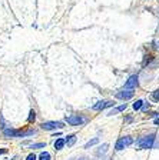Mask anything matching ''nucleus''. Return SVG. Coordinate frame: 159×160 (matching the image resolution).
Wrapping results in <instances>:
<instances>
[{"instance_id":"12","label":"nucleus","mask_w":159,"mask_h":160,"mask_svg":"<svg viewBox=\"0 0 159 160\" xmlns=\"http://www.w3.org/2000/svg\"><path fill=\"white\" fill-rule=\"evenodd\" d=\"M98 142H99V139H98V137H95V139H92V140H90V142H87V143L85 144V149H89V147L95 146V144H96Z\"/></svg>"},{"instance_id":"15","label":"nucleus","mask_w":159,"mask_h":160,"mask_svg":"<svg viewBox=\"0 0 159 160\" xmlns=\"http://www.w3.org/2000/svg\"><path fill=\"white\" fill-rule=\"evenodd\" d=\"M142 104H143L142 100H136L135 103H133V109H135V110H139L140 107H142Z\"/></svg>"},{"instance_id":"2","label":"nucleus","mask_w":159,"mask_h":160,"mask_svg":"<svg viewBox=\"0 0 159 160\" xmlns=\"http://www.w3.org/2000/svg\"><path fill=\"white\" fill-rule=\"evenodd\" d=\"M133 143V140H132V137H129V136H125V137H120L118 142H116V144H115V149L116 150H122V149H125V147H128V146H130V144Z\"/></svg>"},{"instance_id":"13","label":"nucleus","mask_w":159,"mask_h":160,"mask_svg":"<svg viewBox=\"0 0 159 160\" xmlns=\"http://www.w3.org/2000/svg\"><path fill=\"white\" fill-rule=\"evenodd\" d=\"M34 119H36V112L34 110H30V113H29V123H32V122H34Z\"/></svg>"},{"instance_id":"3","label":"nucleus","mask_w":159,"mask_h":160,"mask_svg":"<svg viewBox=\"0 0 159 160\" xmlns=\"http://www.w3.org/2000/svg\"><path fill=\"white\" fill-rule=\"evenodd\" d=\"M63 123L62 122H45L42 123V129L43 130H55V129H62Z\"/></svg>"},{"instance_id":"18","label":"nucleus","mask_w":159,"mask_h":160,"mask_svg":"<svg viewBox=\"0 0 159 160\" xmlns=\"http://www.w3.org/2000/svg\"><path fill=\"white\" fill-rule=\"evenodd\" d=\"M100 149H102V150H99V152H98V154H102V153H105V152H106V149H108V144H103V146L100 147Z\"/></svg>"},{"instance_id":"6","label":"nucleus","mask_w":159,"mask_h":160,"mask_svg":"<svg viewBox=\"0 0 159 160\" xmlns=\"http://www.w3.org/2000/svg\"><path fill=\"white\" fill-rule=\"evenodd\" d=\"M110 106H113V102H110V100H102V102H98V103L93 106V110H103Z\"/></svg>"},{"instance_id":"20","label":"nucleus","mask_w":159,"mask_h":160,"mask_svg":"<svg viewBox=\"0 0 159 160\" xmlns=\"http://www.w3.org/2000/svg\"><path fill=\"white\" fill-rule=\"evenodd\" d=\"M3 153H6V149H0V154H3Z\"/></svg>"},{"instance_id":"11","label":"nucleus","mask_w":159,"mask_h":160,"mask_svg":"<svg viewBox=\"0 0 159 160\" xmlns=\"http://www.w3.org/2000/svg\"><path fill=\"white\" fill-rule=\"evenodd\" d=\"M65 142H66L67 146H72V144L76 142V136H75V134H70V136H67V139L65 140Z\"/></svg>"},{"instance_id":"7","label":"nucleus","mask_w":159,"mask_h":160,"mask_svg":"<svg viewBox=\"0 0 159 160\" xmlns=\"http://www.w3.org/2000/svg\"><path fill=\"white\" fill-rule=\"evenodd\" d=\"M136 86H138V76L133 74V76H130L129 79H128V82L125 83V87L126 89H135Z\"/></svg>"},{"instance_id":"16","label":"nucleus","mask_w":159,"mask_h":160,"mask_svg":"<svg viewBox=\"0 0 159 160\" xmlns=\"http://www.w3.org/2000/svg\"><path fill=\"white\" fill-rule=\"evenodd\" d=\"M30 147H32V149H42V147H46V143H34Z\"/></svg>"},{"instance_id":"14","label":"nucleus","mask_w":159,"mask_h":160,"mask_svg":"<svg viewBox=\"0 0 159 160\" xmlns=\"http://www.w3.org/2000/svg\"><path fill=\"white\" fill-rule=\"evenodd\" d=\"M39 160H50V154L47 152H43V153H40Z\"/></svg>"},{"instance_id":"1","label":"nucleus","mask_w":159,"mask_h":160,"mask_svg":"<svg viewBox=\"0 0 159 160\" xmlns=\"http://www.w3.org/2000/svg\"><path fill=\"white\" fill-rule=\"evenodd\" d=\"M138 146L140 147V149H152V147H155V136L153 134H149V136L146 137H142V139L138 142Z\"/></svg>"},{"instance_id":"17","label":"nucleus","mask_w":159,"mask_h":160,"mask_svg":"<svg viewBox=\"0 0 159 160\" xmlns=\"http://www.w3.org/2000/svg\"><path fill=\"white\" fill-rule=\"evenodd\" d=\"M152 99H153V100H156V102L159 100V89H158V90H155V92L152 93Z\"/></svg>"},{"instance_id":"5","label":"nucleus","mask_w":159,"mask_h":160,"mask_svg":"<svg viewBox=\"0 0 159 160\" xmlns=\"http://www.w3.org/2000/svg\"><path fill=\"white\" fill-rule=\"evenodd\" d=\"M66 122L69 124H72V126H79V124H82L83 122H85V119H83V117H80L79 114H75V116H67L66 117Z\"/></svg>"},{"instance_id":"19","label":"nucleus","mask_w":159,"mask_h":160,"mask_svg":"<svg viewBox=\"0 0 159 160\" xmlns=\"http://www.w3.org/2000/svg\"><path fill=\"white\" fill-rule=\"evenodd\" d=\"M26 160H36V156H34V154L32 153V154H29V156L26 157Z\"/></svg>"},{"instance_id":"4","label":"nucleus","mask_w":159,"mask_h":160,"mask_svg":"<svg viewBox=\"0 0 159 160\" xmlns=\"http://www.w3.org/2000/svg\"><path fill=\"white\" fill-rule=\"evenodd\" d=\"M133 94H135L133 89H125V90H122V92H119V93H116V97L120 100H129L133 97Z\"/></svg>"},{"instance_id":"10","label":"nucleus","mask_w":159,"mask_h":160,"mask_svg":"<svg viewBox=\"0 0 159 160\" xmlns=\"http://www.w3.org/2000/svg\"><path fill=\"white\" fill-rule=\"evenodd\" d=\"M65 144H66V142H65L63 139H57L56 142H55V149L60 150V149H63V146H65Z\"/></svg>"},{"instance_id":"8","label":"nucleus","mask_w":159,"mask_h":160,"mask_svg":"<svg viewBox=\"0 0 159 160\" xmlns=\"http://www.w3.org/2000/svg\"><path fill=\"white\" fill-rule=\"evenodd\" d=\"M36 132L34 130H14V136L13 137H27V136H32Z\"/></svg>"},{"instance_id":"9","label":"nucleus","mask_w":159,"mask_h":160,"mask_svg":"<svg viewBox=\"0 0 159 160\" xmlns=\"http://www.w3.org/2000/svg\"><path fill=\"white\" fill-rule=\"evenodd\" d=\"M125 109H126V103H123L122 106H118V107H116V109H113L112 112H109V113H108V114H109V116H113V114L119 113V112H123V110H125Z\"/></svg>"}]
</instances>
